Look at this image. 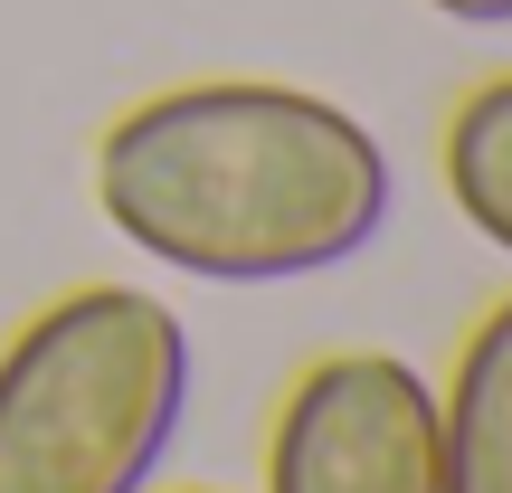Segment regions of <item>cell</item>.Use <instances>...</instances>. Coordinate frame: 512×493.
I'll use <instances>...</instances> for the list:
<instances>
[{
  "instance_id": "cell-7",
  "label": "cell",
  "mask_w": 512,
  "mask_h": 493,
  "mask_svg": "<svg viewBox=\"0 0 512 493\" xmlns=\"http://www.w3.org/2000/svg\"><path fill=\"white\" fill-rule=\"evenodd\" d=\"M181 493H209V484H181Z\"/></svg>"
},
{
  "instance_id": "cell-5",
  "label": "cell",
  "mask_w": 512,
  "mask_h": 493,
  "mask_svg": "<svg viewBox=\"0 0 512 493\" xmlns=\"http://www.w3.org/2000/svg\"><path fill=\"white\" fill-rule=\"evenodd\" d=\"M437 171H446V200H456V219L475 228L484 247L512 256V67L456 95V114H446V143H437Z\"/></svg>"
},
{
  "instance_id": "cell-2",
  "label": "cell",
  "mask_w": 512,
  "mask_h": 493,
  "mask_svg": "<svg viewBox=\"0 0 512 493\" xmlns=\"http://www.w3.org/2000/svg\"><path fill=\"white\" fill-rule=\"evenodd\" d=\"M190 418V332L143 285H67L0 342V493H152Z\"/></svg>"
},
{
  "instance_id": "cell-4",
  "label": "cell",
  "mask_w": 512,
  "mask_h": 493,
  "mask_svg": "<svg viewBox=\"0 0 512 493\" xmlns=\"http://www.w3.org/2000/svg\"><path fill=\"white\" fill-rule=\"evenodd\" d=\"M437 456L446 493H512V294L465 332L437 389Z\"/></svg>"
},
{
  "instance_id": "cell-1",
  "label": "cell",
  "mask_w": 512,
  "mask_h": 493,
  "mask_svg": "<svg viewBox=\"0 0 512 493\" xmlns=\"http://www.w3.org/2000/svg\"><path fill=\"white\" fill-rule=\"evenodd\" d=\"M389 152L361 114L275 76H200L124 105L95 143V209L190 285H304L389 228Z\"/></svg>"
},
{
  "instance_id": "cell-3",
  "label": "cell",
  "mask_w": 512,
  "mask_h": 493,
  "mask_svg": "<svg viewBox=\"0 0 512 493\" xmlns=\"http://www.w3.org/2000/svg\"><path fill=\"white\" fill-rule=\"evenodd\" d=\"M266 493H446L437 389L399 351H323L266 427Z\"/></svg>"
},
{
  "instance_id": "cell-6",
  "label": "cell",
  "mask_w": 512,
  "mask_h": 493,
  "mask_svg": "<svg viewBox=\"0 0 512 493\" xmlns=\"http://www.w3.org/2000/svg\"><path fill=\"white\" fill-rule=\"evenodd\" d=\"M437 19H456V29H512V0H427Z\"/></svg>"
}]
</instances>
